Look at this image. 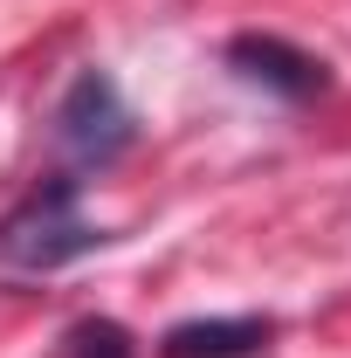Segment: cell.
<instances>
[{
    "instance_id": "2",
    "label": "cell",
    "mask_w": 351,
    "mask_h": 358,
    "mask_svg": "<svg viewBox=\"0 0 351 358\" xmlns=\"http://www.w3.org/2000/svg\"><path fill=\"white\" fill-rule=\"evenodd\" d=\"M55 152L69 159L62 173H103V166H117L124 152L138 145V117L131 103H124V90H117V76L110 69H76L69 76V90H62V103H55Z\"/></svg>"
},
{
    "instance_id": "5",
    "label": "cell",
    "mask_w": 351,
    "mask_h": 358,
    "mask_svg": "<svg viewBox=\"0 0 351 358\" xmlns=\"http://www.w3.org/2000/svg\"><path fill=\"white\" fill-rule=\"evenodd\" d=\"M69 358H138V345L117 317H76L69 324Z\"/></svg>"
},
{
    "instance_id": "3",
    "label": "cell",
    "mask_w": 351,
    "mask_h": 358,
    "mask_svg": "<svg viewBox=\"0 0 351 358\" xmlns=\"http://www.w3.org/2000/svg\"><path fill=\"white\" fill-rule=\"evenodd\" d=\"M227 69L241 83L282 96V103H310V96L331 90V62L310 55V48H296V42H282V35H234L227 42Z\"/></svg>"
},
{
    "instance_id": "1",
    "label": "cell",
    "mask_w": 351,
    "mask_h": 358,
    "mask_svg": "<svg viewBox=\"0 0 351 358\" xmlns=\"http://www.w3.org/2000/svg\"><path fill=\"white\" fill-rule=\"evenodd\" d=\"M76 200H83V179L76 173H48L42 186H28L0 214V262L48 275V268H69V262H83V255H96L110 241V227L83 221Z\"/></svg>"
},
{
    "instance_id": "4",
    "label": "cell",
    "mask_w": 351,
    "mask_h": 358,
    "mask_svg": "<svg viewBox=\"0 0 351 358\" xmlns=\"http://www.w3.org/2000/svg\"><path fill=\"white\" fill-rule=\"evenodd\" d=\"M268 338V317H186L159 338V358H262Z\"/></svg>"
}]
</instances>
